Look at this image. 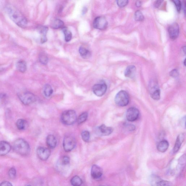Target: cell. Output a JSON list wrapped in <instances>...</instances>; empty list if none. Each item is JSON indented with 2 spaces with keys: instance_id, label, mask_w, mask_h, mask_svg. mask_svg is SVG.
I'll list each match as a JSON object with an SVG mask.
<instances>
[{
  "instance_id": "cell-1",
  "label": "cell",
  "mask_w": 186,
  "mask_h": 186,
  "mask_svg": "<svg viewBox=\"0 0 186 186\" xmlns=\"http://www.w3.org/2000/svg\"><path fill=\"white\" fill-rule=\"evenodd\" d=\"M7 10L9 17L15 24L23 28L27 26L28 23L27 19L16 8L9 6L7 8Z\"/></svg>"
},
{
  "instance_id": "cell-2",
  "label": "cell",
  "mask_w": 186,
  "mask_h": 186,
  "mask_svg": "<svg viewBox=\"0 0 186 186\" xmlns=\"http://www.w3.org/2000/svg\"><path fill=\"white\" fill-rule=\"evenodd\" d=\"M13 149L15 152L21 156L28 155L31 151L29 144L22 139L16 140L14 142Z\"/></svg>"
},
{
  "instance_id": "cell-3",
  "label": "cell",
  "mask_w": 186,
  "mask_h": 186,
  "mask_svg": "<svg viewBox=\"0 0 186 186\" xmlns=\"http://www.w3.org/2000/svg\"><path fill=\"white\" fill-rule=\"evenodd\" d=\"M61 119L62 122L64 124L72 125L77 121V114L73 110L65 111L62 114Z\"/></svg>"
},
{
  "instance_id": "cell-4",
  "label": "cell",
  "mask_w": 186,
  "mask_h": 186,
  "mask_svg": "<svg viewBox=\"0 0 186 186\" xmlns=\"http://www.w3.org/2000/svg\"><path fill=\"white\" fill-rule=\"evenodd\" d=\"M114 102L119 106H127L129 102V97L128 93L124 91H120L116 94Z\"/></svg>"
},
{
  "instance_id": "cell-5",
  "label": "cell",
  "mask_w": 186,
  "mask_h": 186,
  "mask_svg": "<svg viewBox=\"0 0 186 186\" xmlns=\"http://www.w3.org/2000/svg\"><path fill=\"white\" fill-rule=\"evenodd\" d=\"M19 98L23 104L29 105L34 103L36 101L35 96L29 92H23L19 93Z\"/></svg>"
},
{
  "instance_id": "cell-6",
  "label": "cell",
  "mask_w": 186,
  "mask_h": 186,
  "mask_svg": "<svg viewBox=\"0 0 186 186\" xmlns=\"http://www.w3.org/2000/svg\"><path fill=\"white\" fill-rule=\"evenodd\" d=\"M76 140L74 136L66 135L65 136L63 141V147L64 151L69 152L72 151L76 146Z\"/></svg>"
},
{
  "instance_id": "cell-7",
  "label": "cell",
  "mask_w": 186,
  "mask_h": 186,
  "mask_svg": "<svg viewBox=\"0 0 186 186\" xmlns=\"http://www.w3.org/2000/svg\"><path fill=\"white\" fill-rule=\"evenodd\" d=\"M108 22L106 18L103 16L97 17L94 19L93 26L94 28L100 29H104L107 26Z\"/></svg>"
},
{
  "instance_id": "cell-8",
  "label": "cell",
  "mask_w": 186,
  "mask_h": 186,
  "mask_svg": "<svg viewBox=\"0 0 186 186\" xmlns=\"http://www.w3.org/2000/svg\"><path fill=\"white\" fill-rule=\"evenodd\" d=\"M107 88V87L106 84L105 83L98 84L94 85L93 86V92L97 97H102L106 93Z\"/></svg>"
},
{
  "instance_id": "cell-9",
  "label": "cell",
  "mask_w": 186,
  "mask_h": 186,
  "mask_svg": "<svg viewBox=\"0 0 186 186\" xmlns=\"http://www.w3.org/2000/svg\"><path fill=\"white\" fill-rule=\"evenodd\" d=\"M37 156L40 159L46 161L49 159L51 155V151L49 149L43 147H39L36 150Z\"/></svg>"
},
{
  "instance_id": "cell-10",
  "label": "cell",
  "mask_w": 186,
  "mask_h": 186,
  "mask_svg": "<svg viewBox=\"0 0 186 186\" xmlns=\"http://www.w3.org/2000/svg\"><path fill=\"white\" fill-rule=\"evenodd\" d=\"M139 110L134 107H131L127 110L126 112V118L128 121L133 122L137 120L139 116Z\"/></svg>"
},
{
  "instance_id": "cell-11",
  "label": "cell",
  "mask_w": 186,
  "mask_h": 186,
  "mask_svg": "<svg viewBox=\"0 0 186 186\" xmlns=\"http://www.w3.org/2000/svg\"><path fill=\"white\" fill-rule=\"evenodd\" d=\"M168 33L172 39L175 40L177 38L179 33V25L176 23H174L169 26Z\"/></svg>"
},
{
  "instance_id": "cell-12",
  "label": "cell",
  "mask_w": 186,
  "mask_h": 186,
  "mask_svg": "<svg viewBox=\"0 0 186 186\" xmlns=\"http://www.w3.org/2000/svg\"><path fill=\"white\" fill-rule=\"evenodd\" d=\"M113 129L111 127H107L104 124L101 125L96 129V133L101 136H108L112 133Z\"/></svg>"
},
{
  "instance_id": "cell-13",
  "label": "cell",
  "mask_w": 186,
  "mask_h": 186,
  "mask_svg": "<svg viewBox=\"0 0 186 186\" xmlns=\"http://www.w3.org/2000/svg\"><path fill=\"white\" fill-rule=\"evenodd\" d=\"M103 171L100 167L97 165H93L91 170V176L93 179H98L102 177Z\"/></svg>"
},
{
  "instance_id": "cell-14",
  "label": "cell",
  "mask_w": 186,
  "mask_h": 186,
  "mask_svg": "<svg viewBox=\"0 0 186 186\" xmlns=\"http://www.w3.org/2000/svg\"><path fill=\"white\" fill-rule=\"evenodd\" d=\"M11 146L10 144L6 141L0 142V156H4L10 152Z\"/></svg>"
},
{
  "instance_id": "cell-15",
  "label": "cell",
  "mask_w": 186,
  "mask_h": 186,
  "mask_svg": "<svg viewBox=\"0 0 186 186\" xmlns=\"http://www.w3.org/2000/svg\"><path fill=\"white\" fill-rule=\"evenodd\" d=\"M151 95L152 98L155 100H158L160 98V91L157 85L151 84Z\"/></svg>"
},
{
  "instance_id": "cell-16",
  "label": "cell",
  "mask_w": 186,
  "mask_h": 186,
  "mask_svg": "<svg viewBox=\"0 0 186 186\" xmlns=\"http://www.w3.org/2000/svg\"><path fill=\"white\" fill-rule=\"evenodd\" d=\"M184 138L185 137L184 134H181L178 135L173 149V153H176L179 151L181 145L184 142Z\"/></svg>"
},
{
  "instance_id": "cell-17",
  "label": "cell",
  "mask_w": 186,
  "mask_h": 186,
  "mask_svg": "<svg viewBox=\"0 0 186 186\" xmlns=\"http://www.w3.org/2000/svg\"><path fill=\"white\" fill-rule=\"evenodd\" d=\"M46 144L51 149L55 148L57 145V140L53 135L49 134L46 139Z\"/></svg>"
},
{
  "instance_id": "cell-18",
  "label": "cell",
  "mask_w": 186,
  "mask_h": 186,
  "mask_svg": "<svg viewBox=\"0 0 186 186\" xmlns=\"http://www.w3.org/2000/svg\"><path fill=\"white\" fill-rule=\"evenodd\" d=\"M136 67L135 66L131 65L127 67L125 71V76L127 77L132 78L135 75Z\"/></svg>"
},
{
  "instance_id": "cell-19",
  "label": "cell",
  "mask_w": 186,
  "mask_h": 186,
  "mask_svg": "<svg viewBox=\"0 0 186 186\" xmlns=\"http://www.w3.org/2000/svg\"><path fill=\"white\" fill-rule=\"evenodd\" d=\"M169 146V144L168 141L162 140L158 143L157 145V150L161 152H164L168 150Z\"/></svg>"
},
{
  "instance_id": "cell-20",
  "label": "cell",
  "mask_w": 186,
  "mask_h": 186,
  "mask_svg": "<svg viewBox=\"0 0 186 186\" xmlns=\"http://www.w3.org/2000/svg\"><path fill=\"white\" fill-rule=\"evenodd\" d=\"M16 67L18 70L21 73H24L27 69V64L25 61L23 60H19L16 64Z\"/></svg>"
},
{
  "instance_id": "cell-21",
  "label": "cell",
  "mask_w": 186,
  "mask_h": 186,
  "mask_svg": "<svg viewBox=\"0 0 186 186\" xmlns=\"http://www.w3.org/2000/svg\"><path fill=\"white\" fill-rule=\"evenodd\" d=\"M38 29L40 33L41 34L42 37L41 38V42L44 43L46 41V35L47 33L48 28L46 26H39L38 28Z\"/></svg>"
},
{
  "instance_id": "cell-22",
  "label": "cell",
  "mask_w": 186,
  "mask_h": 186,
  "mask_svg": "<svg viewBox=\"0 0 186 186\" xmlns=\"http://www.w3.org/2000/svg\"><path fill=\"white\" fill-rule=\"evenodd\" d=\"M71 183L73 186H81L83 184V181L79 177L76 176L71 180Z\"/></svg>"
},
{
  "instance_id": "cell-23",
  "label": "cell",
  "mask_w": 186,
  "mask_h": 186,
  "mask_svg": "<svg viewBox=\"0 0 186 186\" xmlns=\"http://www.w3.org/2000/svg\"><path fill=\"white\" fill-rule=\"evenodd\" d=\"M79 52L80 55L83 58H89L91 56L90 52L84 47H80L79 49Z\"/></svg>"
},
{
  "instance_id": "cell-24",
  "label": "cell",
  "mask_w": 186,
  "mask_h": 186,
  "mask_svg": "<svg viewBox=\"0 0 186 186\" xmlns=\"http://www.w3.org/2000/svg\"><path fill=\"white\" fill-rule=\"evenodd\" d=\"M64 23L61 20L56 19L54 20L52 23V26L53 28L58 29L63 28Z\"/></svg>"
},
{
  "instance_id": "cell-25",
  "label": "cell",
  "mask_w": 186,
  "mask_h": 186,
  "mask_svg": "<svg viewBox=\"0 0 186 186\" xmlns=\"http://www.w3.org/2000/svg\"><path fill=\"white\" fill-rule=\"evenodd\" d=\"M27 125V122L25 120L22 119H19L16 123L17 128L19 130H23L25 129Z\"/></svg>"
},
{
  "instance_id": "cell-26",
  "label": "cell",
  "mask_w": 186,
  "mask_h": 186,
  "mask_svg": "<svg viewBox=\"0 0 186 186\" xmlns=\"http://www.w3.org/2000/svg\"><path fill=\"white\" fill-rule=\"evenodd\" d=\"M70 163V159L68 156H65L60 159L58 162L60 167H65L69 165Z\"/></svg>"
},
{
  "instance_id": "cell-27",
  "label": "cell",
  "mask_w": 186,
  "mask_h": 186,
  "mask_svg": "<svg viewBox=\"0 0 186 186\" xmlns=\"http://www.w3.org/2000/svg\"><path fill=\"white\" fill-rule=\"evenodd\" d=\"M62 31L64 35L65 41L67 42L70 41L72 37V33L67 28L65 27L62 28Z\"/></svg>"
},
{
  "instance_id": "cell-28",
  "label": "cell",
  "mask_w": 186,
  "mask_h": 186,
  "mask_svg": "<svg viewBox=\"0 0 186 186\" xmlns=\"http://www.w3.org/2000/svg\"><path fill=\"white\" fill-rule=\"evenodd\" d=\"M44 95L46 97H50L53 93V89L52 86L49 84L46 85L44 87Z\"/></svg>"
},
{
  "instance_id": "cell-29",
  "label": "cell",
  "mask_w": 186,
  "mask_h": 186,
  "mask_svg": "<svg viewBox=\"0 0 186 186\" xmlns=\"http://www.w3.org/2000/svg\"><path fill=\"white\" fill-rule=\"evenodd\" d=\"M88 117V113L87 112H85L82 113L77 119V123L79 124L83 123L87 120Z\"/></svg>"
},
{
  "instance_id": "cell-30",
  "label": "cell",
  "mask_w": 186,
  "mask_h": 186,
  "mask_svg": "<svg viewBox=\"0 0 186 186\" xmlns=\"http://www.w3.org/2000/svg\"><path fill=\"white\" fill-rule=\"evenodd\" d=\"M160 178L155 175H152L150 177V182L152 186H156L158 182L161 180Z\"/></svg>"
},
{
  "instance_id": "cell-31",
  "label": "cell",
  "mask_w": 186,
  "mask_h": 186,
  "mask_svg": "<svg viewBox=\"0 0 186 186\" xmlns=\"http://www.w3.org/2000/svg\"><path fill=\"white\" fill-rule=\"evenodd\" d=\"M134 18L136 21H143L145 19V17L143 14L140 10H138L135 12L134 15Z\"/></svg>"
},
{
  "instance_id": "cell-32",
  "label": "cell",
  "mask_w": 186,
  "mask_h": 186,
  "mask_svg": "<svg viewBox=\"0 0 186 186\" xmlns=\"http://www.w3.org/2000/svg\"><path fill=\"white\" fill-rule=\"evenodd\" d=\"M39 60L42 64L46 65L48 63L49 59L45 54L41 53L39 55Z\"/></svg>"
},
{
  "instance_id": "cell-33",
  "label": "cell",
  "mask_w": 186,
  "mask_h": 186,
  "mask_svg": "<svg viewBox=\"0 0 186 186\" xmlns=\"http://www.w3.org/2000/svg\"><path fill=\"white\" fill-rule=\"evenodd\" d=\"M81 136L82 139L84 142H89L90 137V134L89 132L86 131H83L82 133Z\"/></svg>"
},
{
  "instance_id": "cell-34",
  "label": "cell",
  "mask_w": 186,
  "mask_h": 186,
  "mask_svg": "<svg viewBox=\"0 0 186 186\" xmlns=\"http://www.w3.org/2000/svg\"><path fill=\"white\" fill-rule=\"evenodd\" d=\"M16 170L14 168H12L9 170V177L11 179H14L16 177Z\"/></svg>"
},
{
  "instance_id": "cell-35",
  "label": "cell",
  "mask_w": 186,
  "mask_h": 186,
  "mask_svg": "<svg viewBox=\"0 0 186 186\" xmlns=\"http://www.w3.org/2000/svg\"><path fill=\"white\" fill-rule=\"evenodd\" d=\"M171 183L168 181L161 180L157 182L156 186H170Z\"/></svg>"
},
{
  "instance_id": "cell-36",
  "label": "cell",
  "mask_w": 186,
  "mask_h": 186,
  "mask_svg": "<svg viewBox=\"0 0 186 186\" xmlns=\"http://www.w3.org/2000/svg\"><path fill=\"white\" fill-rule=\"evenodd\" d=\"M118 6L119 7H123L128 4V1L126 0H119L117 1Z\"/></svg>"
},
{
  "instance_id": "cell-37",
  "label": "cell",
  "mask_w": 186,
  "mask_h": 186,
  "mask_svg": "<svg viewBox=\"0 0 186 186\" xmlns=\"http://www.w3.org/2000/svg\"><path fill=\"white\" fill-rule=\"evenodd\" d=\"M174 2L175 6L176 7L177 10L178 12H179L180 11L181 7V1H173Z\"/></svg>"
},
{
  "instance_id": "cell-38",
  "label": "cell",
  "mask_w": 186,
  "mask_h": 186,
  "mask_svg": "<svg viewBox=\"0 0 186 186\" xmlns=\"http://www.w3.org/2000/svg\"><path fill=\"white\" fill-rule=\"evenodd\" d=\"M170 75L172 77H177L179 75L178 71L176 69H173L172 71L170 72Z\"/></svg>"
},
{
  "instance_id": "cell-39",
  "label": "cell",
  "mask_w": 186,
  "mask_h": 186,
  "mask_svg": "<svg viewBox=\"0 0 186 186\" xmlns=\"http://www.w3.org/2000/svg\"><path fill=\"white\" fill-rule=\"evenodd\" d=\"M0 186H13L10 182L8 181H4L0 184Z\"/></svg>"
},
{
  "instance_id": "cell-40",
  "label": "cell",
  "mask_w": 186,
  "mask_h": 186,
  "mask_svg": "<svg viewBox=\"0 0 186 186\" xmlns=\"http://www.w3.org/2000/svg\"><path fill=\"white\" fill-rule=\"evenodd\" d=\"M162 1H157L155 3V6L156 7H158L162 4Z\"/></svg>"
},
{
  "instance_id": "cell-41",
  "label": "cell",
  "mask_w": 186,
  "mask_h": 186,
  "mask_svg": "<svg viewBox=\"0 0 186 186\" xmlns=\"http://www.w3.org/2000/svg\"><path fill=\"white\" fill-rule=\"evenodd\" d=\"M136 4L137 7H140L142 5V2L141 1H137L136 3Z\"/></svg>"
},
{
  "instance_id": "cell-42",
  "label": "cell",
  "mask_w": 186,
  "mask_h": 186,
  "mask_svg": "<svg viewBox=\"0 0 186 186\" xmlns=\"http://www.w3.org/2000/svg\"><path fill=\"white\" fill-rule=\"evenodd\" d=\"M3 70V69H2V68L1 67V66H0V71H2Z\"/></svg>"
},
{
  "instance_id": "cell-43",
  "label": "cell",
  "mask_w": 186,
  "mask_h": 186,
  "mask_svg": "<svg viewBox=\"0 0 186 186\" xmlns=\"http://www.w3.org/2000/svg\"><path fill=\"white\" fill-rule=\"evenodd\" d=\"M184 65H185V60H184Z\"/></svg>"
},
{
  "instance_id": "cell-44",
  "label": "cell",
  "mask_w": 186,
  "mask_h": 186,
  "mask_svg": "<svg viewBox=\"0 0 186 186\" xmlns=\"http://www.w3.org/2000/svg\"><path fill=\"white\" fill-rule=\"evenodd\" d=\"M31 186L30 185H28V186Z\"/></svg>"
}]
</instances>
